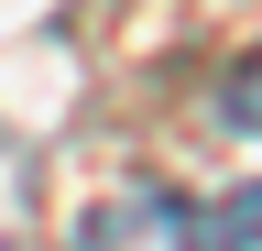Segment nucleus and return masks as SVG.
<instances>
[{"instance_id": "nucleus-1", "label": "nucleus", "mask_w": 262, "mask_h": 251, "mask_svg": "<svg viewBox=\"0 0 262 251\" xmlns=\"http://www.w3.org/2000/svg\"><path fill=\"white\" fill-rule=\"evenodd\" d=\"M77 251H208V218H196L175 186H120L110 208H88Z\"/></svg>"}, {"instance_id": "nucleus-2", "label": "nucleus", "mask_w": 262, "mask_h": 251, "mask_svg": "<svg viewBox=\"0 0 262 251\" xmlns=\"http://www.w3.org/2000/svg\"><path fill=\"white\" fill-rule=\"evenodd\" d=\"M208 240H219V251H262V186H241V197L208 218Z\"/></svg>"}, {"instance_id": "nucleus-3", "label": "nucleus", "mask_w": 262, "mask_h": 251, "mask_svg": "<svg viewBox=\"0 0 262 251\" xmlns=\"http://www.w3.org/2000/svg\"><path fill=\"white\" fill-rule=\"evenodd\" d=\"M229 120H241V131H262V55L229 77Z\"/></svg>"}]
</instances>
